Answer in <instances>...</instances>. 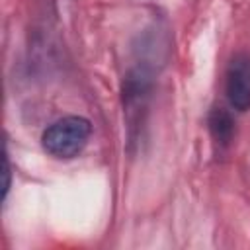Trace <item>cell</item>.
Returning a JSON list of instances; mask_svg holds the SVG:
<instances>
[{"label": "cell", "instance_id": "7a4b0ae2", "mask_svg": "<svg viewBox=\"0 0 250 250\" xmlns=\"http://www.w3.org/2000/svg\"><path fill=\"white\" fill-rule=\"evenodd\" d=\"M227 98L229 104L238 109H250V55L238 53L232 57L227 68Z\"/></svg>", "mask_w": 250, "mask_h": 250}, {"label": "cell", "instance_id": "6da1fadb", "mask_svg": "<svg viewBox=\"0 0 250 250\" xmlns=\"http://www.w3.org/2000/svg\"><path fill=\"white\" fill-rule=\"evenodd\" d=\"M92 125L80 115H68L49 125L41 137L43 148L55 158H72L88 143Z\"/></svg>", "mask_w": 250, "mask_h": 250}, {"label": "cell", "instance_id": "3957f363", "mask_svg": "<svg viewBox=\"0 0 250 250\" xmlns=\"http://www.w3.org/2000/svg\"><path fill=\"white\" fill-rule=\"evenodd\" d=\"M209 131L217 143L229 145V141L232 139V131H234L230 113L225 109H213V113L209 115Z\"/></svg>", "mask_w": 250, "mask_h": 250}, {"label": "cell", "instance_id": "277c9868", "mask_svg": "<svg viewBox=\"0 0 250 250\" xmlns=\"http://www.w3.org/2000/svg\"><path fill=\"white\" fill-rule=\"evenodd\" d=\"M8 188H10V164L8 158H4V197L8 193Z\"/></svg>", "mask_w": 250, "mask_h": 250}]
</instances>
